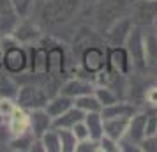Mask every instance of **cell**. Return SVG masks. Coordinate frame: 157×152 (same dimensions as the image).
<instances>
[{"label": "cell", "mask_w": 157, "mask_h": 152, "mask_svg": "<svg viewBox=\"0 0 157 152\" xmlns=\"http://www.w3.org/2000/svg\"><path fill=\"white\" fill-rule=\"evenodd\" d=\"M71 106H74V99H72V97H69V95H65V94L57 92V94H53L50 99H48V103H46L44 110H46V111L51 115V119H55V117L62 115L64 111H67Z\"/></svg>", "instance_id": "obj_19"}, {"label": "cell", "mask_w": 157, "mask_h": 152, "mask_svg": "<svg viewBox=\"0 0 157 152\" xmlns=\"http://www.w3.org/2000/svg\"><path fill=\"white\" fill-rule=\"evenodd\" d=\"M11 36L14 37L18 43L29 46V44H32V43L41 41L43 32H41V29L37 27V23H34L32 20H29V18H21L20 23L16 25L14 32H13Z\"/></svg>", "instance_id": "obj_11"}, {"label": "cell", "mask_w": 157, "mask_h": 152, "mask_svg": "<svg viewBox=\"0 0 157 152\" xmlns=\"http://www.w3.org/2000/svg\"><path fill=\"white\" fill-rule=\"evenodd\" d=\"M20 87H21V83H20V80L14 78V74L7 71H0V97L2 99L16 101Z\"/></svg>", "instance_id": "obj_18"}, {"label": "cell", "mask_w": 157, "mask_h": 152, "mask_svg": "<svg viewBox=\"0 0 157 152\" xmlns=\"http://www.w3.org/2000/svg\"><path fill=\"white\" fill-rule=\"evenodd\" d=\"M118 152H141L140 149V145L134 143V142H131L129 138L122 136L118 140Z\"/></svg>", "instance_id": "obj_34"}, {"label": "cell", "mask_w": 157, "mask_h": 152, "mask_svg": "<svg viewBox=\"0 0 157 152\" xmlns=\"http://www.w3.org/2000/svg\"><path fill=\"white\" fill-rule=\"evenodd\" d=\"M74 106H78V108L81 110V111H85V113H92V111H101V110H102V104H101L99 99L94 95V92L76 97V99H74Z\"/></svg>", "instance_id": "obj_25"}, {"label": "cell", "mask_w": 157, "mask_h": 152, "mask_svg": "<svg viewBox=\"0 0 157 152\" xmlns=\"http://www.w3.org/2000/svg\"><path fill=\"white\" fill-rule=\"evenodd\" d=\"M141 152H157V134H150L145 136L140 143Z\"/></svg>", "instance_id": "obj_33"}, {"label": "cell", "mask_w": 157, "mask_h": 152, "mask_svg": "<svg viewBox=\"0 0 157 152\" xmlns=\"http://www.w3.org/2000/svg\"><path fill=\"white\" fill-rule=\"evenodd\" d=\"M131 20L138 27L154 25L157 20V0H136L131 7Z\"/></svg>", "instance_id": "obj_9"}, {"label": "cell", "mask_w": 157, "mask_h": 152, "mask_svg": "<svg viewBox=\"0 0 157 152\" xmlns=\"http://www.w3.org/2000/svg\"><path fill=\"white\" fill-rule=\"evenodd\" d=\"M145 134H157V108L147 111V122H145Z\"/></svg>", "instance_id": "obj_29"}, {"label": "cell", "mask_w": 157, "mask_h": 152, "mask_svg": "<svg viewBox=\"0 0 157 152\" xmlns=\"http://www.w3.org/2000/svg\"><path fill=\"white\" fill-rule=\"evenodd\" d=\"M39 138H41V142H43L44 150L46 152H62L60 136H58V131L55 129V127H50L48 131H44Z\"/></svg>", "instance_id": "obj_26"}, {"label": "cell", "mask_w": 157, "mask_h": 152, "mask_svg": "<svg viewBox=\"0 0 157 152\" xmlns=\"http://www.w3.org/2000/svg\"><path fill=\"white\" fill-rule=\"evenodd\" d=\"M44 44H46V53H48V78L58 80L65 74V65H67L65 48L57 41H48Z\"/></svg>", "instance_id": "obj_6"}, {"label": "cell", "mask_w": 157, "mask_h": 152, "mask_svg": "<svg viewBox=\"0 0 157 152\" xmlns=\"http://www.w3.org/2000/svg\"><path fill=\"white\" fill-rule=\"evenodd\" d=\"M143 29V44H145V57L148 67L157 64V29L154 25L141 27Z\"/></svg>", "instance_id": "obj_16"}, {"label": "cell", "mask_w": 157, "mask_h": 152, "mask_svg": "<svg viewBox=\"0 0 157 152\" xmlns=\"http://www.w3.org/2000/svg\"><path fill=\"white\" fill-rule=\"evenodd\" d=\"M51 94H48V87L39 81H29V83H21L18 97H16V106L21 110H36V108H44Z\"/></svg>", "instance_id": "obj_2"}, {"label": "cell", "mask_w": 157, "mask_h": 152, "mask_svg": "<svg viewBox=\"0 0 157 152\" xmlns=\"http://www.w3.org/2000/svg\"><path fill=\"white\" fill-rule=\"evenodd\" d=\"M145 122H147V111H136L134 115L129 119L127 124V131H125V138H129L131 142L134 143H141V140L147 134H145Z\"/></svg>", "instance_id": "obj_15"}, {"label": "cell", "mask_w": 157, "mask_h": 152, "mask_svg": "<svg viewBox=\"0 0 157 152\" xmlns=\"http://www.w3.org/2000/svg\"><path fill=\"white\" fill-rule=\"evenodd\" d=\"M99 150V142L94 138H85L76 143V152H97Z\"/></svg>", "instance_id": "obj_30"}, {"label": "cell", "mask_w": 157, "mask_h": 152, "mask_svg": "<svg viewBox=\"0 0 157 152\" xmlns=\"http://www.w3.org/2000/svg\"><path fill=\"white\" fill-rule=\"evenodd\" d=\"M79 62H81L83 71L95 80L97 74L106 69V64H108L106 62V48L102 50L101 46H86L85 50L81 51Z\"/></svg>", "instance_id": "obj_5"}, {"label": "cell", "mask_w": 157, "mask_h": 152, "mask_svg": "<svg viewBox=\"0 0 157 152\" xmlns=\"http://www.w3.org/2000/svg\"><path fill=\"white\" fill-rule=\"evenodd\" d=\"M132 27H134V23L131 20V16H120L118 20H115L106 32L108 44L109 46H124Z\"/></svg>", "instance_id": "obj_10"}, {"label": "cell", "mask_w": 157, "mask_h": 152, "mask_svg": "<svg viewBox=\"0 0 157 152\" xmlns=\"http://www.w3.org/2000/svg\"><path fill=\"white\" fill-rule=\"evenodd\" d=\"M0 122H4V119H2V113H0Z\"/></svg>", "instance_id": "obj_39"}, {"label": "cell", "mask_w": 157, "mask_h": 152, "mask_svg": "<svg viewBox=\"0 0 157 152\" xmlns=\"http://www.w3.org/2000/svg\"><path fill=\"white\" fill-rule=\"evenodd\" d=\"M11 138H13V133H11L9 124L7 122H0V149H2V150L7 149Z\"/></svg>", "instance_id": "obj_32"}, {"label": "cell", "mask_w": 157, "mask_h": 152, "mask_svg": "<svg viewBox=\"0 0 157 152\" xmlns=\"http://www.w3.org/2000/svg\"><path fill=\"white\" fill-rule=\"evenodd\" d=\"M85 124L86 127H88V134L90 138L94 140H97L99 142V138L104 134V119L101 115V111H92V113H85Z\"/></svg>", "instance_id": "obj_22"}, {"label": "cell", "mask_w": 157, "mask_h": 152, "mask_svg": "<svg viewBox=\"0 0 157 152\" xmlns=\"http://www.w3.org/2000/svg\"><path fill=\"white\" fill-rule=\"evenodd\" d=\"M154 27H155V29H157V20H155V23H154Z\"/></svg>", "instance_id": "obj_40"}, {"label": "cell", "mask_w": 157, "mask_h": 152, "mask_svg": "<svg viewBox=\"0 0 157 152\" xmlns=\"http://www.w3.org/2000/svg\"><path fill=\"white\" fill-rule=\"evenodd\" d=\"M71 129L74 131V134H76V138H78V142H79V140H85V138L90 136V134H88V127H86L85 120H81V122H78L76 126H72Z\"/></svg>", "instance_id": "obj_35"}, {"label": "cell", "mask_w": 157, "mask_h": 152, "mask_svg": "<svg viewBox=\"0 0 157 152\" xmlns=\"http://www.w3.org/2000/svg\"><path fill=\"white\" fill-rule=\"evenodd\" d=\"M79 0H50L43 7V18L48 25H60L71 20V16L78 11Z\"/></svg>", "instance_id": "obj_3"}, {"label": "cell", "mask_w": 157, "mask_h": 152, "mask_svg": "<svg viewBox=\"0 0 157 152\" xmlns=\"http://www.w3.org/2000/svg\"><path fill=\"white\" fill-rule=\"evenodd\" d=\"M29 74L34 78H46L48 76V53L46 44L37 41L29 44Z\"/></svg>", "instance_id": "obj_8"}, {"label": "cell", "mask_w": 157, "mask_h": 152, "mask_svg": "<svg viewBox=\"0 0 157 152\" xmlns=\"http://www.w3.org/2000/svg\"><path fill=\"white\" fill-rule=\"evenodd\" d=\"M94 95L99 99V103L102 104V108L104 106H109V104H113L120 99V95L117 90L106 85V83H95V87H94Z\"/></svg>", "instance_id": "obj_23"}, {"label": "cell", "mask_w": 157, "mask_h": 152, "mask_svg": "<svg viewBox=\"0 0 157 152\" xmlns=\"http://www.w3.org/2000/svg\"><path fill=\"white\" fill-rule=\"evenodd\" d=\"M58 131V136H60V147L62 152H76V143H78V138L74 134L72 129L67 127H55Z\"/></svg>", "instance_id": "obj_27"}, {"label": "cell", "mask_w": 157, "mask_h": 152, "mask_svg": "<svg viewBox=\"0 0 157 152\" xmlns=\"http://www.w3.org/2000/svg\"><path fill=\"white\" fill-rule=\"evenodd\" d=\"M145 99L152 108H157V87H150L145 94Z\"/></svg>", "instance_id": "obj_36"}, {"label": "cell", "mask_w": 157, "mask_h": 152, "mask_svg": "<svg viewBox=\"0 0 157 152\" xmlns=\"http://www.w3.org/2000/svg\"><path fill=\"white\" fill-rule=\"evenodd\" d=\"M0 71H4V55H2V50H0Z\"/></svg>", "instance_id": "obj_38"}, {"label": "cell", "mask_w": 157, "mask_h": 152, "mask_svg": "<svg viewBox=\"0 0 157 152\" xmlns=\"http://www.w3.org/2000/svg\"><path fill=\"white\" fill-rule=\"evenodd\" d=\"M138 111V106H134L131 101H124V99H118L117 103L109 104V106H104L101 110V115L102 119H117V117H132Z\"/></svg>", "instance_id": "obj_17"}, {"label": "cell", "mask_w": 157, "mask_h": 152, "mask_svg": "<svg viewBox=\"0 0 157 152\" xmlns=\"http://www.w3.org/2000/svg\"><path fill=\"white\" fill-rule=\"evenodd\" d=\"M0 50L4 55V71L11 74H25L29 71V48L18 43L13 36L0 37Z\"/></svg>", "instance_id": "obj_1"}, {"label": "cell", "mask_w": 157, "mask_h": 152, "mask_svg": "<svg viewBox=\"0 0 157 152\" xmlns=\"http://www.w3.org/2000/svg\"><path fill=\"white\" fill-rule=\"evenodd\" d=\"M30 152H46L44 150L43 142H41V138H34V142L30 145Z\"/></svg>", "instance_id": "obj_37"}, {"label": "cell", "mask_w": 157, "mask_h": 152, "mask_svg": "<svg viewBox=\"0 0 157 152\" xmlns=\"http://www.w3.org/2000/svg\"><path fill=\"white\" fill-rule=\"evenodd\" d=\"M34 134L32 131H25V133H20V134H14L11 138V142L7 145V150L13 152H30V145L34 142Z\"/></svg>", "instance_id": "obj_24"}, {"label": "cell", "mask_w": 157, "mask_h": 152, "mask_svg": "<svg viewBox=\"0 0 157 152\" xmlns=\"http://www.w3.org/2000/svg\"><path fill=\"white\" fill-rule=\"evenodd\" d=\"M20 14L16 13L11 0H0V37L11 36L20 23Z\"/></svg>", "instance_id": "obj_13"}, {"label": "cell", "mask_w": 157, "mask_h": 152, "mask_svg": "<svg viewBox=\"0 0 157 152\" xmlns=\"http://www.w3.org/2000/svg\"><path fill=\"white\" fill-rule=\"evenodd\" d=\"M83 119H85V111H81L78 106H71L62 115L53 119V127H67V129H71L72 126L81 122Z\"/></svg>", "instance_id": "obj_20"}, {"label": "cell", "mask_w": 157, "mask_h": 152, "mask_svg": "<svg viewBox=\"0 0 157 152\" xmlns=\"http://www.w3.org/2000/svg\"><path fill=\"white\" fill-rule=\"evenodd\" d=\"M131 119V117H129ZM127 117H117V119H104V134L113 140H120L122 136H125L127 131V124H129Z\"/></svg>", "instance_id": "obj_21"}, {"label": "cell", "mask_w": 157, "mask_h": 152, "mask_svg": "<svg viewBox=\"0 0 157 152\" xmlns=\"http://www.w3.org/2000/svg\"><path fill=\"white\" fill-rule=\"evenodd\" d=\"M99 150H104V152H118V142L113 140V138L102 134L99 138Z\"/></svg>", "instance_id": "obj_31"}, {"label": "cell", "mask_w": 157, "mask_h": 152, "mask_svg": "<svg viewBox=\"0 0 157 152\" xmlns=\"http://www.w3.org/2000/svg\"><path fill=\"white\" fill-rule=\"evenodd\" d=\"M20 18H30L34 9V0H11Z\"/></svg>", "instance_id": "obj_28"}, {"label": "cell", "mask_w": 157, "mask_h": 152, "mask_svg": "<svg viewBox=\"0 0 157 152\" xmlns=\"http://www.w3.org/2000/svg\"><path fill=\"white\" fill-rule=\"evenodd\" d=\"M29 126L36 138H39L44 131L53 127V119L44 108H36L29 111Z\"/></svg>", "instance_id": "obj_14"}, {"label": "cell", "mask_w": 157, "mask_h": 152, "mask_svg": "<svg viewBox=\"0 0 157 152\" xmlns=\"http://www.w3.org/2000/svg\"><path fill=\"white\" fill-rule=\"evenodd\" d=\"M94 87H95V80L76 76V78H69V80H65L64 83L60 85L58 92H60V94L69 95V97H72V99H76V97H79V95H85V94L94 92Z\"/></svg>", "instance_id": "obj_12"}, {"label": "cell", "mask_w": 157, "mask_h": 152, "mask_svg": "<svg viewBox=\"0 0 157 152\" xmlns=\"http://www.w3.org/2000/svg\"><path fill=\"white\" fill-rule=\"evenodd\" d=\"M125 50H127L129 57H131V62H132V69H134L138 74L148 71V64H147V57H145V44H143V29L134 25L131 32H129V37L125 41Z\"/></svg>", "instance_id": "obj_4"}, {"label": "cell", "mask_w": 157, "mask_h": 152, "mask_svg": "<svg viewBox=\"0 0 157 152\" xmlns=\"http://www.w3.org/2000/svg\"><path fill=\"white\" fill-rule=\"evenodd\" d=\"M106 67L117 76H129L132 69V62L125 46H108L106 48Z\"/></svg>", "instance_id": "obj_7"}]
</instances>
